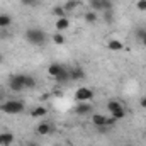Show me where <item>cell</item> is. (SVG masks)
Wrapping results in <instances>:
<instances>
[{
	"mask_svg": "<svg viewBox=\"0 0 146 146\" xmlns=\"http://www.w3.org/2000/svg\"><path fill=\"white\" fill-rule=\"evenodd\" d=\"M136 37L141 41V44L146 48V29H138V33H136Z\"/></svg>",
	"mask_w": 146,
	"mask_h": 146,
	"instance_id": "7402d4cb",
	"label": "cell"
},
{
	"mask_svg": "<svg viewBox=\"0 0 146 146\" xmlns=\"http://www.w3.org/2000/svg\"><path fill=\"white\" fill-rule=\"evenodd\" d=\"M88 5H90V10L102 12V2L100 0H88Z\"/></svg>",
	"mask_w": 146,
	"mask_h": 146,
	"instance_id": "44dd1931",
	"label": "cell"
},
{
	"mask_svg": "<svg viewBox=\"0 0 146 146\" xmlns=\"http://www.w3.org/2000/svg\"><path fill=\"white\" fill-rule=\"evenodd\" d=\"M107 48H109L110 51H122L124 49V44L119 39H109L107 41Z\"/></svg>",
	"mask_w": 146,
	"mask_h": 146,
	"instance_id": "5bb4252c",
	"label": "cell"
},
{
	"mask_svg": "<svg viewBox=\"0 0 146 146\" xmlns=\"http://www.w3.org/2000/svg\"><path fill=\"white\" fill-rule=\"evenodd\" d=\"M75 114H76V115L92 114V106H90V102H78V106L75 107Z\"/></svg>",
	"mask_w": 146,
	"mask_h": 146,
	"instance_id": "52a82bcc",
	"label": "cell"
},
{
	"mask_svg": "<svg viewBox=\"0 0 146 146\" xmlns=\"http://www.w3.org/2000/svg\"><path fill=\"white\" fill-rule=\"evenodd\" d=\"M14 134L12 133H0V146H10L14 143Z\"/></svg>",
	"mask_w": 146,
	"mask_h": 146,
	"instance_id": "7c38bea8",
	"label": "cell"
},
{
	"mask_svg": "<svg viewBox=\"0 0 146 146\" xmlns=\"http://www.w3.org/2000/svg\"><path fill=\"white\" fill-rule=\"evenodd\" d=\"M26 41L29 44H34V46H41L46 42V33L42 29H37V27H31L26 31Z\"/></svg>",
	"mask_w": 146,
	"mask_h": 146,
	"instance_id": "6da1fadb",
	"label": "cell"
},
{
	"mask_svg": "<svg viewBox=\"0 0 146 146\" xmlns=\"http://www.w3.org/2000/svg\"><path fill=\"white\" fill-rule=\"evenodd\" d=\"M48 114V110H46V107H42V106H37V107H34V109L31 110V115L33 117H44Z\"/></svg>",
	"mask_w": 146,
	"mask_h": 146,
	"instance_id": "e0dca14e",
	"label": "cell"
},
{
	"mask_svg": "<svg viewBox=\"0 0 146 146\" xmlns=\"http://www.w3.org/2000/svg\"><path fill=\"white\" fill-rule=\"evenodd\" d=\"M5 37H9V33H7V29H2L0 31V39H5Z\"/></svg>",
	"mask_w": 146,
	"mask_h": 146,
	"instance_id": "484cf974",
	"label": "cell"
},
{
	"mask_svg": "<svg viewBox=\"0 0 146 146\" xmlns=\"http://www.w3.org/2000/svg\"><path fill=\"white\" fill-rule=\"evenodd\" d=\"M83 19H85L88 24H95L100 17H99V12H95V10H87V12L83 14Z\"/></svg>",
	"mask_w": 146,
	"mask_h": 146,
	"instance_id": "4fadbf2b",
	"label": "cell"
},
{
	"mask_svg": "<svg viewBox=\"0 0 146 146\" xmlns=\"http://www.w3.org/2000/svg\"><path fill=\"white\" fill-rule=\"evenodd\" d=\"M76 7H78V0H66V2L63 3V9H65L66 14H68V12H73Z\"/></svg>",
	"mask_w": 146,
	"mask_h": 146,
	"instance_id": "ac0fdd59",
	"label": "cell"
},
{
	"mask_svg": "<svg viewBox=\"0 0 146 146\" xmlns=\"http://www.w3.org/2000/svg\"><path fill=\"white\" fill-rule=\"evenodd\" d=\"M3 60H5V58H3V54L0 53V63H3Z\"/></svg>",
	"mask_w": 146,
	"mask_h": 146,
	"instance_id": "f546056e",
	"label": "cell"
},
{
	"mask_svg": "<svg viewBox=\"0 0 146 146\" xmlns=\"http://www.w3.org/2000/svg\"><path fill=\"white\" fill-rule=\"evenodd\" d=\"M94 99V92L88 88V87H80V88H76V92H75V100H78V102H90Z\"/></svg>",
	"mask_w": 146,
	"mask_h": 146,
	"instance_id": "277c9868",
	"label": "cell"
},
{
	"mask_svg": "<svg viewBox=\"0 0 146 146\" xmlns=\"http://www.w3.org/2000/svg\"><path fill=\"white\" fill-rule=\"evenodd\" d=\"M139 106H141L143 109H146V95H145V97H141V100H139Z\"/></svg>",
	"mask_w": 146,
	"mask_h": 146,
	"instance_id": "83f0119b",
	"label": "cell"
},
{
	"mask_svg": "<svg viewBox=\"0 0 146 146\" xmlns=\"http://www.w3.org/2000/svg\"><path fill=\"white\" fill-rule=\"evenodd\" d=\"M51 12H53V15H56V19H60V17H66V12H65L63 5H54Z\"/></svg>",
	"mask_w": 146,
	"mask_h": 146,
	"instance_id": "d6986e66",
	"label": "cell"
},
{
	"mask_svg": "<svg viewBox=\"0 0 146 146\" xmlns=\"http://www.w3.org/2000/svg\"><path fill=\"white\" fill-rule=\"evenodd\" d=\"M27 146H39V145H37L36 141H31V143H29V145H27Z\"/></svg>",
	"mask_w": 146,
	"mask_h": 146,
	"instance_id": "f1b7e54d",
	"label": "cell"
},
{
	"mask_svg": "<svg viewBox=\"0 0 146 146\" xmlns=\"http://www.w3.org/2000/svg\"><path fill=\"white\" fill-rule=\"evenodd\" d=\"M54 27H56V31H58V33L66 31V29L70 27V19H68V17H60V19H56Z\"/></svg>",
	"mask_w": 146,
	"mask_h": 146,
	"instance_id": "30bf717a",
	"label": "cell"
},
{
	"mask_svg": "<svg viewBox=\"0 0 146 146\" xmlns=\"http://www.w3.org/2000/svg\"><path fill=\"white\" fill-rule=\"evenodd\" d=\"M104 21L107 24H110L114 21V10H104Z\"/></svg>",
	"mask_w": 146,
	"mask_h": 146,
	"instance_id": "cb8c5ba5",
	"label": "cell"
},
{
	"mask_svg": "<svg viewBox=\"0 0 146 146\" xmlns=\"http://www.w3.org/2000/svg\"><path fill=\"white\" fill-rule=\"evenodd\" d=\"M21 2H22L24 5H34V3H36V0H21Z\"/></svg>",
	"mask_w": 146,
	"mask_h": 146,
	"instance_id": "4316f807",
	"label": "cell"
},
{
	"mask_svg": "<svg viewBox=\"0 0 146 146\" xmlns=\"http://www.w3.org/2000/svg\"><path fill=\"white\" fill-rule=\"evenodd\" d=\"M66 70L63 65H60V63H51L49 66H48V75L51 76V78H56V76H60V73H63Z\"/></svg>",
	"mask_w": 146,
	"mask_h": 146,
	"instance_id": "8992f818",
	"label": "cell"
},
{
	"mask_svg": "<svg viewBox=\"0 0 146 146\" xmlns=\"http://www.w3.org/2000/svg\"><path fill=\"white\" fill-rule=\"evenodd\" d=\"M12 24V17L9 14H0V29H7Z\"/></svg>",
	"mask_w": 146,
	"mask_h": 146,
	"instance_id": "9a60e30c",
	"label": "cell"
},
{
	"mask_svg": "<svg viewBox=\"0 0 146 146\" xmlns=\"http://www.w3.org/2000/svg\"><path fill=\"white\" fill-rule=\"evenodd\" d=\"M100 2H102V12H104V10H114L112 0H100Z\"/></svg>",
	"mask_w": 146,
	"mask_h": 146,
	"instance_id": "603a6c76",
	"label": "cell"
},
{
	"mask_svg": "<svg viewBox=\"0 0 146 146\" xmlns=\"http://www.w3.org/2000/svg\"><path fill=\"white\" fill-rule=\"evenodd\" d=\"M107 110H109V114L115 119V121L126 117V109H124L122 104H121L119 100H115V99H112V100L107 102Z\"/></svg>",
	"mask_w": 146,
	"mask_h": 146,
	"instance_id": "7a4b0ae2",
	"label": "cell"
},
{
	"mask_svg": "<svg viewBox=\"0 0 146 146\" xmlns=\"http://www.w3.org/2000/svg\"><path fill=\"white\" fill-rule=\"evenodd\" d=\"M136 9L141 10V12H145L146 10V0H138L136 2Z\"/></svg>",
	"mask_w": 146,
	"mask_h": 146,
	"instance_id": "d4e9b609",
	"label": "cell"
},
{
	"mask_svg": "<svg viewBox=\"0 0 146 146\" xmlns=\"http://www.w3.org/2000/svg\"><path fill=\"white\" fill-rule=\"evenodd\" d=\"M0 109L3 110L5 114H12V115H15V114H21V112H24V104L21 102V100H7L5 104H2L0 106Z\"/></svg>",
	"mask_w": 146,
	"mask_h": 146,
	"instance_id": "3957f363",
	"label": "cell"
},
{
	"mask_svg": "<svg viewBox=\"0 0 146 146\" xmlns=\"http://www.w3.org/2000/svg\"><path fill=\"white\" fill-rule=\"evenodd\" d=\"M24 88H36V85H37V82H36V78H33L31 75H24Z\"/></svg>",
	"mask_w": 146,
	"mask_h": 146,
	"instance_id": "2e32d148",
	"label": "cell"
},
{
	"mask_svg": "<svg viewBox=\"0 0 146 146\" xmlns=\"http://www.w3.org/2000/svg\"><path fill=\"white\" fill-rule=\"evenodd\" d=\"M68 72H70V82H78V80H83V78H85V72H83V68H80V66L72 68V70H68Z\"/></svg>",
	"mask_w": 146,
	"mask_h": 146,
	"instance_id": "9c48e42d",
	"label": "cell"
},
{
	"mask_svg": "<svg viewBox=\"0 0 146 146\" xmlns=\"http://www.w3.org/2000/svg\"><path fill=\"white\" fill-rule=\"evenodd\" d=\"M56 146H60V145H56Z\"/></svg>",
	"mask_w": 146,
	"mask_h": 146,
	"instance_id": "4dcf8cb0",
	"label": "cell"
},
{
	"mask_svg": "<svg viewBox=\"0 0 146 146\" xmlns=\"http://www.w3.org/2000/svg\"><path fill=\"white\" fill-rule=\"evenodd\" d=\"M36 131H37V134H41V136H46V134H49L51 131H53V127H51V124L49 122H39L37 124V127H36Z\"/></svg>",
	"mask_w": 146,
	"mask_h": 146,
	"instance_id": "8fae6325",
	"label": "cell"
},
{
	"mask_svg": "<svg viewBox=\"0 0 146 146\" xmlns=\"http://www.w3.org/2000/svg\"><path fill=\"white\" fill-rule=\"evenodd\" d=\"M51 39H53V42H54L56 46H63V44H65V36H63V33H58V31H56Z\"/></svg>",
	"mask_w": 146,
	"mask_h": 146,
	"instance_id": "ffe728a7",
	"label": "cell"
},
{
	"mask_svg": "<svg viewBox=\"0 0 146 146\" xmlns=\"http://www.w3.org/2000/svg\"><path fill=\"white\" fill-rule=\"evenodd\" d=\"M92 124L97 127H107V115L104 114H92Z\"/></svg>",
	"mask_w": 146,
	"mask_h": 146,
	"instance_id": "ba28073f",
	"label": "cell"
},
{
	"mask_svg": "<svg viewBox=\"0 0 146 146\" xmlns=\"http://www.w3.org/2000/svg\"><path fill=\"white\" fill-rule=\"evenodd\" d=\"M22 78H24V75H12L10 80H9V88L12 92H22V90H26Z\"/></svg>",
	"mask_w": 146,
	"mask_h": 146,
	"instance_id": "5b68a950",
	"label": "cell"
}]
</instances>
